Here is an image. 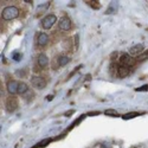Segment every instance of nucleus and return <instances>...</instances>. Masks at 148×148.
Instances as JSON below:
<instances>
[{
  "label": "nucleus",
  "instance_id": "dca6fc26",
  "mask_svg": "<svg viewBox=\"0 0 148 148\" xmlns=\"http://www.w3.org/2000/svg\"><path fill=\"white\" fill-rule=\"evenodd\" d=\"M85 3H87V5L91 6L94 10H98L101 7V5L98 4V1H95V0H88V1H85Z\"/></svg>",
  "mask_w": 148,
  "mask_h": 148
},
{
  "label": "nucleus",
  "instance_id": "a211bd4d",
  "mask_svg": "<svg viewBox=\"0 0 148 148\" xmlns=\"http://www.w3.org/2000/svg\"><path fill=\"white\" fill-rule=\"evenodd\" d=\"M117 70H119V66L116 65V63H112V64H110V73H112L113 76L117 73Z\"/></svg>",
  "mask_w": 148,
  "mask_h": 148
},
{
  "label": "nucleus",
  "instance_id": "a878e982",
  "mask_svg": "<svg viewBox=\"0 0 148 148\" xmlns=\"http://www.w3.org/2000/svg\"><path fill=\"white\" fill-rule=\"evenodd\" d=\"M98 148H107V147H106V146H103V145H101V146L98 147Z\"/></svg>",
  "mask_w": 148,
  "mask_h": 148
},
{
  "label": "nucleus",
  "instance_id": "423d86ee",
  "mask_svg": "<svg viewBox=\"0 0 148 148\" xmlns=\"http://www.w3.org/2000/svg\"><path fill=\"white\" fill-rule=\"evenodd\" d=\"M134 64H135V59H133L129 55H122L120 57V65L132 68L134 66Z\"/></svg>",
  "mask_w": 148,
  "mask_h": 148
},
{
  "label": "nucleus",
  "instance_id": "20e7f679",
  "mask_svg": "<svg viewBox=\"0 0 148 148\" xmlns=\"http://www.w3.org/2000/svg\"><path fill=\"white\" fill-rule=\"evenodd\" d=\"M145 51V46L142 44H135L129 49V56L133 57H139L140 55H142Z\"/></svg>",
  "mask_w": 148,
  "mask_h": 148
},
{
  "label": "nucleus",
  "instance_id": "6e6552de",
  "mask_svg": "<svg viewBox=\"0 0 148 148\" xmlns=\"http://www.w3.org/2000/svg\"><path fill=\"white\" fill-rule=\"evenodd\" d=\"M71 27V20L68 17H63L59 19V29L62 31H69Z\"/></svg>",
  "mask_w": 148,
  "mask_h": 148
},
{
  "label": "nucleus",
  "instance_id": "5701e85b",
  "mask_svg": "<svg viewBox=\"0 0 148 148\" xmlns=\"http://www.w3.org/2000/svg\"><path fill=\"white\" fill-rule=\"evenodd\" d=\"M73 113H75V110H70V112H66V113H65V114H64V115H65V116H68V117H69V116H70V115H72V114H73Z\"/></svg>",
  "mask_w": 148,
  "mask_h": 148
},
{
  "label": "nucleus",
  "instance_id": "7ed1b4c3",
  "mask_svg": "<svg viewBox=\"0 0 148 148\" xmlns=\"http://www.w3.org/2000/svg\"><path fill=\"white\" fill-rule=\"evenodd\" d=\"M56 21H57L56 16L49 14V16H46V17L42 20V26H43V29H45V30H50V29L55 25Z\"/></svg>",
  "mask_w": 148,
  "mask_h": 148
},
{
  "label": "nucleus",
  "instance_id": "39448f33",
  "mask_svg": "<svg viewBox=\"0 0 148 148\" xmlns=\"http://www.w3.org/2000/svg\"><path fill=\"white\" fill-rule=\"evenodd\" d=\"M5 107L6 110L10 113H13L14 110L18 108V102H17V98L16 97H8L6 102H5Z\"/></svg>",
  "mask_w": 148,
  "mask_h": 148
},
{
  "label": "nucleus",
  "instance_id": "b1692460",
  "mask_svg": "<svg viewBox=\"0 0 148 148\" xmlns=\"http://www.w3.org/2000/svg\"><path fill=\"white\" fill-rule=\"evenodd\" d=\"M100 112H92V113H88V116H92V115H98Z\"/></svg>",
  "mask_w": 148,
  "mask_h": 148
},
{
  "label": "nucleus",
  "instance_id": "412c9836",
  "mask_svg": "<svg viewBox=\"0 0 148 148\" xmlns=\"http://www.w3.org/2000/svg\"><path fill=\"white\" fill-rule=\"evenodd\" d=\"M20 58H21V55H20V53H18V52H17V53H14V55H13V59H14V60L19 62V60H20Z\"/></svg>",
  "mask_w": 148,
  "mask_h": 148
},
{
  "label": "nucleus",
  "instance_id": "9d476101",
  "mask_svg": "<svg viewBox=\"0 0 148 148\" xmlns=\"http://www.w3.org/2000/svg\"><path fill=\"white\" fill-rule=\"evenodd\" d=\"M47 64H49V58H47V56L44 55V53H40V55L38 56V65H39L40 68H45V66H47Z\"/></svg>",
  "mask_w": 148,
  "mask_h": 148
},
{
  "label": "nucleus",
  "instance_id": "4468645a",
  "mask_svg": "<svg viewBox=\"0 0 148 148\" xmlns=\"http://www.w3.org/2000/svg\"><path fill=\"white\" fill-rule=\"evenodd\" d=\"M52 141V139H50V138H47V139H44L43 141H40L38 145H37L36 147H33V148H38V147H40V148H43V147H46L47 145H50V142Z\"/></svg>",
  "mask_w": 148,
  "mask_h": 148
},
{
  "label": "nucleus",
  "instance_id": "4be33fe9",
  "mask_svg": "<svg viewBox=\"0 0 148 148\" xmlns=\"http://www.w3.org/2000/svg\"><path fill=\"white\" fill-rule=\"evenodd\" d=\"M78 47V34L75 36V49Z\"/></svg>",
  "mask_w": 148,
  "mask_h": 148
},
{
  "label": "nucleus",
  "instance_id": "aec40b11",
  "mask_svg": "<svg viewBox=\"0 0 148 148\" xmlns=\"http://www.w3.org/2000/svg\"><path fill=\"white\" fill-rule=\"evenodd\" d=\"M135 90H136V91H147L148 90V84L142 85V87H140V88H136Z\"/></svg>",
  "mask_w": 148,
  "mask_h": 148
},
{
  "label": "nucleus",
  "instance_id": "ddd939ff",
  "mask_svg": "<svg viewBox=\"0 0 148 148\" xmlns=\"http://www.w3.org/2000/svg\"><path fill=\"white\" fill-rule=\"evenodd\" d=\"M69 62H70V58L68 56H60L57 59V64H58V66H65Z\"/></svg>",
  "mask_w": 148,
  "mask_h": 148
},
{
  "label": "nucleus",
  "instance_id": "f3484780",
  "mask_svg": "<svg viewBox=\"0 0 148 148\" xmlns=\"http://www.w3.org/2000/svg\"><path fill=\"white\" fill-rule=\"evenodd\" d=\"M104 114L107 116H119V113L116 112L115 109H107L106 112H104Z\"/></svg>",
  "mask_w": 148,
  "mask_h": 148
},
{
  "label": "nucleus",
  "instance_id": "2eb2a0df",
  "mask_svg": "<svg viewBox=\"0 0 148 148\" xmlns=\"http://www.w3.org/2000/svg\"><path fill=\"white\" fill-rule=\"evenodd\" d=\"M139 115H140V113L132 112V113H128V114H126V115H123L122 119H123V120H130V119H134V117H136V116H139Z\"/></svg>",
  "mask_w": 148,
  "mask_h": 148
},
{
  "label": "nucleus",
  "instance_id": "f257e3e1",
  "mask_svg": "<svg viewBox=\"0 0 148 148\" xmlns=\"http://www.w3.org/2000/svg\"><path fill=\"white\" fill-rule=\"evenodd\" d=\"M19 16V10L16 6H7L1 12V17L4 20H12L16 19Z\"/></svg>",
  "mask_w": 148,
  "mask_h": 148
},
{
  "label": "nucleus",
  "instance_id": "f8f14e48",
  "mask_svg": "<svg viewBox=\"0 0 148 148\" xmlns=\"http://www.w3.org/2000/svg\"><path fill=\"white\" fill-rule=\"evenodd\" d=\"M29 91L27 88V84L24 83V82H19V87H18V94L19 95H25Z\"/></svg>",
  "mask_w": 148,
  "mask_h": 148
},
{
  "label": "nucleus",
  "instance_id": "0eeeda50",
  "mask_svg": "<svg viewBox=\"0 0 148 148\" xmlns=\"http://www.w3.org/2000/svg\"><path fill=\"white\" fill-rule=\"evenodd\" d=\"M7 87V90L10 94L14 95V94H18V87H19V82L16 81V79H10L6 84Z\"/></svg>",
  "mask_w": 148,
  "mask_h": 148
},
{
  "label": "nucleus",
  "instance_id": "393cba45",
  "mask_svg": "<svg viewBox=\"0 0 148 148\" xmlns=\"http://www.w3.org/2000/svg\"><path fill=\"white\" fill-rule=\"evenodd\" d=\"M52 98H53V96H47V98H46V100H47V101H51Z\"/></svg>",
  "mask_w": 148,
  "mask_h": 148
},
{
  "label": "nucleus",
  "instance_id": "f03ea898",
  "mask_svg": "<svg viewBox=\"0 0 148 148\" xmlns=\"http://www.w3.org/2000/svg\"><path fill=\"white\" fill-rule=\"evenodd\" d=\"M31 83H32V85H33V88L39 89V90L45 89L46 84H47L46 79H45L44 77H42V76H33L32 79H31Z\"/></svg>",
  "mask_w": 148,
  "mask_h": 148
},
{
  "label": "nucleus",
  "instance_id": "1a4fd4ad",
  "mask_svg": "<svg viewBox=\"0 0 148 148\" xmlns=\"http://www.w3.org/2000/svg\"><path fill=\"white\" fill-rule=\"evenodd\" d=\"M130 73V68L128 66H122V65H119V70H117V76L121 77V78H125L127 77Z\"/></svg>",
  "mask_w": 148,
  "mask_h": 148
},
{
  "label": "nucleus",
  "instance_id": "6ab92c4d",
  "mask_svg": "<svg viewBox=\"0 0 148 148\" xmlns=\"http://www.w3.org/2000/svg\"><path fill=\"white\" fill-rule=\"evenodd\" d=\"M85 116H87V115H82V116H81V117H79V119H77V120H76V121H75V122H73V123H72V125H71V127H70V128H69V129H71V128H73V127H75V126H76V125H78V123H79V122H81V121H83V120H84V119H85ZM69 129H68V130H69Z\"/></svg>",
  "mask_w": 148,
  "mask_h": 148
},
{
  "label": "nucleus",
  "instance_id": "9b49d317",
  "mask_svg": "<svg viewBox=\"0 0 148 148\" xmlns=\"http://www.w3.org/2000/svg\"><path fill=\"white\" fill-rule=\"evenodd\" d=\"M49 43V36L46 33H40L38 36V44L40 46H45Z\"/></svg>",
  "mask_w": 148,
  "mask_h": 148
}]
</instances>
